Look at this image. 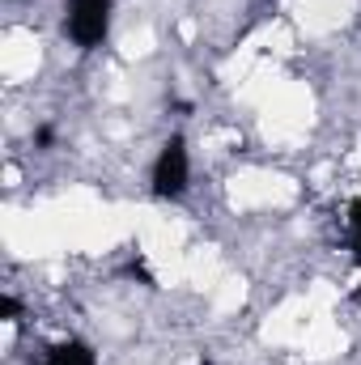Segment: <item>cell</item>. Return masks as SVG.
I'll return each instance as SVG.
<instances>
[{
    "label": "cell",
    "instance_id": "7a4b0ae2",
    "mask_svg": "<svg viewBox=\"0 0 361 365\" xmlns=\"http://www.w3.org/2000/svg\"><path fill=\"white\" fill-rule=\"evenodd\" d=\"M111 17H115V0H68L64 4V34L73 47L98 51L111 34Z\"/></svg>",
    "mask_w": 361,
    "mask_h": 365
},
{
    "label": "cell",
    "instance_id": "6da1fadb",
    "mask_svg": "<svg viewBox=\"0 0 361 365\" xmlns=\"http://www.w3.org/2000/svg\"><path fill=\"white\" fill-rule=\"evenodd\" d=\"M187 187H191V153H187V136L175 132V136H166V145L158 149V158L149 166V191H153V200L175 204L187 195Z\"/></svg>",
    "mask_w": 361,
    "mask_h": 365
},
{
    "label": "cell",
    "instance_id": "3957f363",
    "mask_svg": "<svg viewBox=\"0 0 361 365\" xmlns=\"http://www.w3.org/2000/svg\"><path fill=\"white\" fill-rule=\"evenodd\" d=\"M39 365H98V353H93L86 340L68 336V340L51 344V349L43 353V361H39Z\"/></svg>",
    "mask_w": 361,
    "mask_h": 365
},
{
    "label": "cell",
    "instance_id": "5b68a950",
    "mask_svg": "<svg viewBox=\"0 0 361 365\" xmlns=\"http://www.w3.org/2000/svg\"><path fill=\"white\" fill-rule=\"evenodd\" d=\"M17 314H21V302L13 293H0V319L4 323H17Z\"/></svg>",
    "mask_w": 361,
    "mask_h": 365
},
{
    "label": "cell",
    "instance_id": "277c9868",
    "mask_svg": "<svg viewBox=\"0 0 361 365\" xmlns=\"http://www.w3.org/2000/svg\"><path fill=\"white\" fill-rule=\"evenodd\" d=\"M345 225H349V264L361 268V195L349 200V217H345Z\"/></svg>",
    "mask_w": 361,
    "mask_h": 365
},
{
    "label": "cell",
    "instance_id": "52a82bcc",
    "mask_svg": "<svg viewBox=\"0 0 361 365\" xmlns=\"http://www.w3.org/2000/svg\"><path fill=\"white\" fill-rule=\"evenodd\" d=\"M200 365H213V361H200Z\"/></svg>",
    "mask_w": 361,
    "mask_h": 365
},
{
    "label": "cell",
    "instance_id": "8992f818",
    "mask_svg": "<svg viewBox=\"0 0 361 365\" xmlns=\"http://www.w3.org/2000/svg\"><path fill=\"white\" fill-rule=\"evenodd\" d=\"M51 140H56V132H51V128H39V132H34V145H51Z\"/></svg>",
    "mask_w": 361,
    "mask_h": 365
}]
</instances>
